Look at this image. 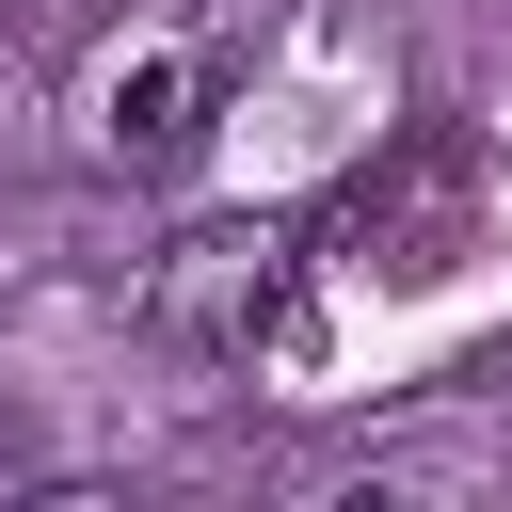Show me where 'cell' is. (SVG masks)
<instances>
[{"instance_id": "cell-1", "label": "cell", "mask_w": 512, "mask_h": 512, "mask_svg": "<svg viewBox=\"0 0 512 512\" xmlns=\"http://www.w3.org/2000/svg\"><path fill=\"white\" fill-rule=\"evenodd\" d=\"M272 320H288V240H256V224H224V240H192L160 272V336L176 352H256Z\"/></svg>"}, {"instance_id": "cell-2", "label": "cell", "mask_w": 512, "mask_h": 512, "mask_svg": "<svg viewBox=\"0 0 512 512\" xmlns=\"http://www.w3.org/2000/svg\"><path fill=\"white\" fill-rule=\"evenodd\" d=\"M96 128H112V160H144V176H160V160L192 144V64H176V48H144V64H112V96H96Z\"/></svg>"}]
</instances>
